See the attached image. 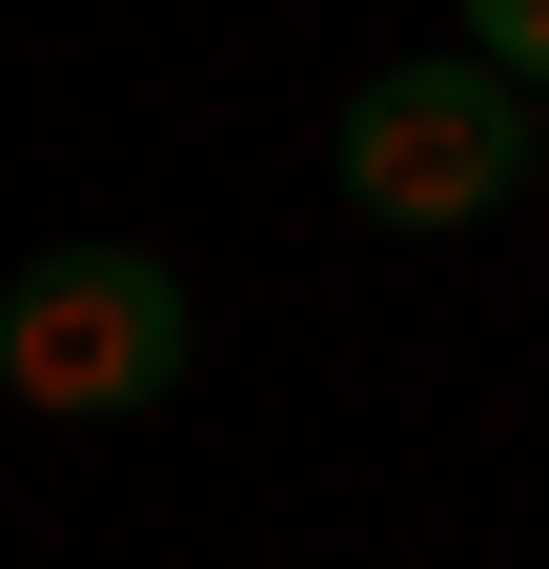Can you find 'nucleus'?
Wrapping results in <instances>:
<instances>
[{"instance_id":"f257e3e1","label":"nucleus","mask_w":549,"mask_h":569,"mask_svg":"<svg viewBox=\"0 0 549 569\" xmlns=\"http://www.w3.org/2000/svg\"><path fill=\"white\" fill-rule=\"evenodd\" d=\"M183 367V284L143 244H82V264H21V306H0V387H21L41 427H102V407H143Z\"/></svg>"},{"instance_id":"f03ea898","label":"nucleus","mask_w":549,"mask_h":569,"mask_svg":"<svg viewBox=\"0 0 549 569\" xmlns=\"http://www.w3.org/2000/svg\"><path fill=\"white\" fill-rule=\"evenodd\" d=\"M509 102L468 82V61H407V82H367V122H347V183L387 203V224H489L509 203Z\"/></svg>"},{"instance_id":"7ed1b4c3","label":"nucleus","mask_w":549,"mask_h":569,"mask_svg":"<svg viewBox=\"0 0 549 569\" xmlns=\"http://www.w3.org/2000/svg\"><path fill=\"white\" fill-rule=\"evenodd\" d=\"M468 41H489L509 82H549V0H468Z\"/></svg>"}]
</instances>
